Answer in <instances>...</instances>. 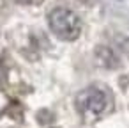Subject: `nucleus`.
<instances>
[{
  "label": "nucleus",
  "instance_id": "f257e3e1",
  "mask_svg": "<svg viewBox=\"0 0 129 128\" xmlns=\"http://www.w3.org/2000/svg\"><path fill=\"white\" fill-rule=\"evenodd\" d=\"M111 96L101 87H87L76 96V110L87 119H97L111 108Z\"/></svg>",
  "mask_w": 129,
  "mask_h": 128
},
{
  "label": "nucleus",
  "instance_id": "f03ea898",
  "mask_svg": "<svg viewBox=\"0 0 129 128\" xmlns=\"http://www.w3.org/2000/svg\"><path fill=\"white\" fill-rule=\"evenodd\" d=\"M50 30L62 41H74L81 34L80 16L67 7H55L48 14Z\"/></svg>",
  "mask_w": 129,
  "mask_h": 128
},
{
  "label": "nucleus",
  "instance_id": "7ed1b4c3",
  "mask_svg": "<svg viewBox=\"0 0 129 128\" xmlns=\"http://www.w3.org/2000/svg\"><path fill=\"white\" fill-rule=\"evenodd\" d=\"M95 61H97L99 66H103L106 69H115V68L120 66V59L108 46H97L95 48Z\"/></svg>",
  "mask_w": 129,
  "mask_h": 128
},
{
  "label": "nucleus",
  "instance_id": "20e7f679",
  "mask_svg": "<svg viewBox=\"0 0 129 128\" xmlns=\"http://www.w3.org/2000/svg\"><path fill=\"white\" fill-rule=\"evenodd\" d=\"M18 4H23V6H32V4H39L41 0H14Z\"/></svg>",
  "mask_w": 129,
  "mask_h": 128
}]
</instances>
